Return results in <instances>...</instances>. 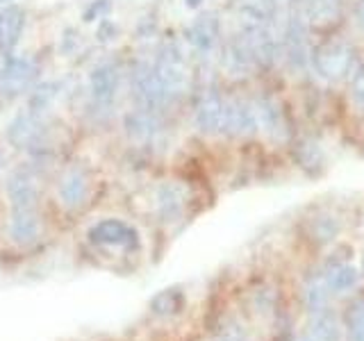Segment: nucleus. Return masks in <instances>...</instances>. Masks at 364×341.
<instances>
[{
    "label": "nucleus",
    "instance_id": "1a4fd4ad",
    "mask_svg": "<svg viewBox=\"0 0 364 341\" xmlns=\"http://www.w3.org/2000/svg\"><path fill=\"white\" fill-rule=\"evenodd\" d=\"M57 196L66 210H77L80 205H85L89 198V178L80 166H71L64 170L57 185Z\"/></svg>",
    "mask_w": 364,
    "mask_h": 341
},
{
    "label": "nucleus",
    "instance_id": "f704fd0d",
    "mask_svg": "<svg viewBox=\"0 0 364 341\" xmlns=\"http://www.w3.org/2000/svg\"><path fill=\"white\" fill-rule=\"evenodd\" d=\"M362 269H364V253H362Z\"/></svg>",
    "mask_w": 364,
    "mask_h": 341
},
{
    "label": "nucleus",
    "instance_id": "aec40b11",
    "mask_svg": "<svg viewBox=\"0 0 364 341\" xmlns=\"http://www.w3.org/2000/svg\"><path fill=\"white\" fill-rule=\"evenodd\" d=\"M312 341H341L339 321L335 312L326 305L323 310L312 314Z\"/></svg>",
    "mask_w": 364,
    "mask_h": 341
},
{
    "label": "nucleus",
    "instance_id": "f03ea898",
    "mask_svg": "<svg viewBox=\"0 0 364 341\" xmlns=\"http://www.w3.org/2000/svg\"><path fill=\"white\" fill-rule=\"evenodd\" d=\"M132 96L136 102V109L148 114H159L168 107V102L173 100L171 94L164 89L162 80L157 77L155 68L151 64H136L132 71Z\"/></svg>",
    "mask_w": 364,
    "mask_h": 341
},
{
    "label": "nucleus",
    "instance_id": "dca6fc26",
    "mask_svg": "<svg viewBox=\"0 0 364 341\" xmlns=\"http://www.w3.org/2000/svg\"><path fill=\"white\" fill-rule=\"evenodd\" d=\"M225 66H228V71H230L232 75H248L255 66H259L253 45H250V41L244 37L242 32H239L237 37L228 43Z\"/></svg>",
    "mask_w": 364,
    "mask_h": 341
},
{
    "label": "nucleus",
    "instance_id": "f257e3e1",
    "mask_svg": "<svg viewBox=\"0 0 364 341\" xmlns=\"http://www.w3.org/2000/svg\"><path fill=\"white\" fill-rule=\"evenodd\" d=\"M310 64L314 73L326 80V82H341V80L350 77V73L358 66V55L353 43L346 39H333L312 53Z\"/></svg>",
    "mask_w": 364,
    "mask_h": 341
},
{
    "label": "nucleus",
    "instance_id": "ddd939ff",
    "mask_svg": "<svg viewBox=\"0 0 364 341\" xmlns=\"http://www.w3.org/2000/svg\"><path fill=\"white\" fill-rule=\"evenodd\" d=\"M219 34H221L219 18H216V14H212V11H205V14H200L191 23L189 41L200 55H210L216 48V43H219Z\"/></svg>",
    "mask_w": 364,
    "mask_h": 341
},
{
    "label": "nucleus",
    "instance_id": "423d86ee",
    "mask_svg": "<svg viewBox=\"0 0 364 341\" xmlns=\"http://www.w3.org/2000/svg\"><path fill=\"white\" fill-rule=\"evenodd\" d=\"M253 105H255V114H257V125L267 132L269 139L278 141V144L287 141L289 125H287V117H284L280 100L276 96L262 94V96H257Z\"/></svg>",
    "mask_w": 364,
    "mask_h": 341
},
{
    "label": "nucleus",
    "instance_id": "393cba45",
    "mask_svg": "<svg viewBox=\"0 0 364 341\" xmlns=\"http://www.w3.org/2000/svg\"><path fill=\"white\" fill-rule=\"evenodd\" d=\"M346 335L348 341H364V298L350 305L346 314Z\"/></svg>",
    "mask_w": 364,
    "mask_h": 341
},
{
    "label": "nucleus",
    "instance_id": "20e7f679",
    "mask_svg": "<svg viewBox=\"0 0 364 341\" xmlns=\"http://www.w3.org/2000/svg\"><path fill=\"white\" fill-rule=\"evenodd\" d=\"M155 73L162 80L164 89L171 94V98H176L182 94L187 87V68H185V57L176 48V45H164L157 55L155 62Z\"/></svg>",
    "mask_w": 364,
    "mask_h": 341
},
{
    "label": "nucleus",
    "instance_id": "7ed1b4c3",
    "mask_svg": "<svg viewBox=\"0 0 364 341\" xmlns=\"http://www.w3.org/2000/svg\"><path fill=\"white\" fill-rule=\"evenodd\" d=\"M282 57L294 71H305L310 66V43H307V21L301 14H291L280 32Z\"/></svg>",
    "mask_w": 364,
    "mask_h": 341
},
{
    "label": "nucleus",
    "instance_id": "f3484780",
    "mask_svg": "<svg viewBox=\"0 0 364 341\" xmlns=\"http://www.w3.org/2000/svg\"><path fill=\"white\" fill-rule=\"evenodd\" d=\"M294 159L305 173L318 175L326 168V153L314 139H303L294 146Z\"/></svg>",
    "mask_w": 364,
    "mask_h": 341
},
{
    "label": "nucleus",
    "instance_id": "412c9836",
    "mask_svg": "<svg viewBox=\"0 0 364 341\" xmlns=\"http://www.w3.org/2000/svg\"><path fill=\"white\" fill-rule=\"evenodd\" d=\"M3 16V28H5V53H11L21 41L23 28H26V11L18 5H9L7 9L0 11Z\"/></svg>",
    "mask_w": 364,
    "mask_h": 341
},
{
    "label": "nucleus",
    "instance_id": "c9c22d12",
    "mask_svg": "<svg viewBox=\"0 0 364 341\" xmlns=\"http://www.w3.org/2000/svg\"><path fill=\"white\" fill-rule=\"evenodd\" d=\"M305 341H312V339H305Z\"/></svg>",
    "mask_w": 364,
    "mask_h": 341
},
{
    "label": "nucleus",
    "instance_id": "5701e85b",
    "mask_svg": "<svg viewBox=\"0 0 364 341\" xmlns=\"http://www.w3.org/2000/svg\"><path fill=\"white\" fill-rule=\"evenodd\" d=\"M125 132H128V136L136 144L148 141L155 134V117L141 109L130 112L128 117H125Z\"/></svg>",
    "mask_w": 364,
    "mask_h": 341
},
{
    "label": "nucleus",
    "instance_id": "cd10ccee",
    "mask_svg": "<svg viewBox=\"0 0 364 341\" xmlns=\"http://www.w3.org/2000/svg\"><path fill=\"white\" fill-rule=\"evenodd\" d=\"M350 98L355 107L364 112V64H358L350 73Z\"/></svg>",
    "mask_w": 364,
    "mask_h": 341
},
{
    "label": "nucleus",
    "instance_id": "7c9ffc66",
    "mask_svg": "<svg viewBox=\"0 0 364 341\" xmlns=\"http://www.w3.org/2000/svg\"><path fill=\"white\" fill-rule=\"evenodd\" d=\"M117 32H119V28L114 26L109 18H102L100 28H98V39L100 41H112L114 37H117Z\"/></svg>",
    "mask_w": 364,
    "mask_h": 341
},
{
    "label": "nucleus",
    "instance_id": "a878e982",
    "mask_svg": "<svg viewBox=\"0 0 364 341\" xmlns=\"http://www.w3.org/2000/svg\"><path fill=\"white\" fill-rule=\"evenodd\" d=\"M57 96V85L53 82V85H41V87H37L32 91V96H30V105H28V112H32V114H39L43 112V109H48V105L53 102V98Z\"/></svg>",
    "mask_w": 364,
    "mask_h": 341
},
{
    "label": "nucleus",
    "instance_id": "9b49d317",
    "mask_svg": "<svg viewBox=\"0 0 364 341\" xmlns=\"http://www.w3.org/2000/svg\"><path fill=\"white\" fill-rule=\"evenodd\" d=\"M34 77V66L23 57H9L5 68L0 71V89L5 96H18L26 91Z\"/></svg>",
    "mask_w": 364,
    "mask_h": 341
},
{
    "label": "nucleus",
    "instance_id": "6ab92c4d",
    "mask_svg": "<svg viewBox=\"0 0 364 341\" xmlns=\"http://www.w3.org/2000/svg\"><path fill=\"white\" fill-rule=\"evenodd\" d=\"M185 310V293L178 287H171L155 293L151 298V312L159 318H168V316H176Z\"/></svg>",
    "mask_w": 364,
    "mask_h": 341
},
{
    "label": "nucleus",
    "instance_id": "c756f323",
    "mask_svg": "<svg viewBox=\"0 0 364 341\" xmlns=\"http://www.w3.org/2000/svg\"><path fill=\"white\" fill-rule=\"evenodd\" d=\"M216 341H248V337L244 335V330L239 325H228L223 328L219 337H216Z\"/></svg>",
    "mask_w": 364,
    "mask_h": 341
},
{
    "label": "nucleus",
    "instance_id": "9d476101",
    "mask_svg": "<svg viewBox=\"0 0 364 341\" xmlns=\"http://www.w3.org/2000/svg\"><path fill=\"white\" fill-rule=\"evenodd\" d=\"M223 112H225V100L216 89L205 91L196 107V128L203 134H219L221 123H223Z\"/></svg>",
    "mask_w": 364,
    "mask_h": 341
},
{
    "label": "nucleus",
    "instance_id": "bb28decb",
    "mask_svg": "<svg viewBox=\"0 0 364 341\" xmlns=\"http://www.w3.org/2000/svg\"><path fill=\"white\" fill-rule=\"evenodd\" d=\"M337 232H339V223H337V219H333V216H328V214L316 216L314 223H312V234H314L316 242H323V244L333 242V239L337 237Z\"/></svg>",
    "mask_w": 364,
    "mask_h": 341
},
{
    "label": "nucleus",
    "instance_id": "4468645a",
    "mask_svg": "<svg viewBox=\"0 0 364 341\" xmlns=\"http://www.w3.org/2000/svg\"><path fill=\"white\" fill-rule=\"evenodd\" d=\"M187 207V196L185 189L176 182H164L162 187L157 189V214L164 223H176L185 216Z\"/></svg>",
    "mask_w": 364,
    "mask_h": 341
},
{
    "label": "nucleus",
    "instance_id": "c85d7f7f",
    "mask_svg": "<svg viewBox=\"0 0 364 341\" xmlns=\"http://www.w3.org/2000/svg\"><path fill=\"white\" fill-rule=\"evenodd\" d=\"M109 11V0H94L87 9H85V14H82V21L85 23H91V21H96V18H102Z\"/></svg>",
    "mask_w": 364,
    "mask_h": 341
},
{
    "label": "nucleus",
    "instance_id": "f8f14e48",
    "mask_svg": "<svg viewBox=\"0 0 364 341\" xmlns=\"http://www.w3.org/2000/svg\"><path fill=\"white\" fill-rule=\"evenodd\" d=\"M91 94H94V100L100 107H107L109 102L117 98L119 91V68L112 62L98 64L94 71H91Z\"/></svg>",
    "mask_w": 364,
    "mask_h": 341
},
{
    "label": "nucleus",
    "instance_id": "0eeeda50",
    "mask_svg": "<svg viewBox=\"0 0 364 341\" xmlns=\"http://www.w3.org/2000/svg\"><path fill=\"white\" fill-rule=\"evenodd\" d=\"M89 239L98 246H114V248H125L134 250L139 248V232L132 225L123 223L119 219H105L91 225Z\"/></svg>",
    "mask_w": 364,
    "mask_h": 341
},
{
    "label": "nucleus",
    "instance_id": "2f4dec72",
    "mask_svg": "<svg viewBox=\"0 0 364 341\" xmlns=\"http://www.w3.org/2000/svg\"><path fill=\"white\" fill-rule=\"evenodd\" d=\"M355 23L360 26V30H364V0H358L355 5Z\"/></svg>",
    "mask_w": 364,
    "mask_h": 341
},
{
    "label": "nucleus",
    "instance_id": "2eb2a0df",
    "mask_svg": "<svg viewBox=\"0 0 364 341\" xmlns=\"http://www.w3.org/2000/svg\"><path fill=\"white\" fill-rule=\"evenodd\" d=\"M9 234L18 246H32L41 234L39 210H11Z\"/></svg>",
    "mask_w": 364,
    "mask_h": 341
},
{
    "label": "nucleus",
    "instance_id": "4be33fe9",
    "mask_svg": "<svg viewBox=\"0 0 364 341\" xmlns=\"http://www.w3.org/2000/svg\"><path fill=\"white\" fill-rule=\"evenodd\" d=\"M299 5V11L305 21H333L339 11V0H294Z\"/></svg>",
    "mask_w": 364,
    "mask_h": 341
},
{
    "label": "nucleus",
    "instance_id": "39448f33",
    "mask_svg": "<svg viewBox=\"0 0 364 341\" xmlns=\"http://www.w3.org/2000/svg\"><path fill=\"white\" fill-rule=\"evenodd\" d=\"M257 114L255 105L244 98H232L225 100V112H223V123L221 132L225 136H253L257 132Z\"/></svg>",
    "mask_w": 364,
    "mask_h": 341
},
{
    "label": "nucleus",
    "instance_id": "a211bd4d",
    "mask_svg": "<svg viewBox=\"0 0 364 341\" xmlns=\"http://www.w3.org/2000/svg\"><path fill=\"white\" fill-rule=\"evenodd\" d=\"M323 282L330 293H344L348 289H353L358 284V271L350 264H344V261H335V264H328L323 271Z\"/></svg>",
    "mask_w": 364,
    "mask_h": 341
},
{
    "label": "nucleus",
    "instance_id": "b1692460",
    "mask_svg": "<svg viewBox=\"0 0 364 341\" xmlns=\"http://www.w3.org/2000/svg\"><path fill=\"white\" fill-rule=\"evenodd\" d=\"M328 287L323 282V276L321 273H312L310 278L305 280L303 284V303L307 307V312H318L323 310V307L328 305Z\"/></svg>",
    "mask_w": 364,
    "mask_h": 341
},
{
    "label": "nucleus",
    "instance_id": "6e6552de",
    "mask_svg": "<svg viewBox=\"0 0 364 341\" xmlns=\"http://www.w3.org/2000/svg\"><path fill=\"white\" fill-rule=\"evenodd\" d=\"M7 196L11 210H39V185L28 168H16L7 178Z\"/></svg>",
    "mask_w": 364,
    "mask_h": 341
},
{
    "label": "nucleus",
    "instance_id": "72a5a7b5",
    "mask_svg": "<svg viewBox=\"0 0 364 341\" xmlns=\"http://www.w3.org/2000/svg\"><path fill=\"white\" fill-rule=\"evenodd\" d=\"M185 3H187V7H191V9H196L200 3H203V0H185Z\"/></svg>",
    "mask_w": 364,
    "mask_h": 341
},
{
    "label": "nucleus",
    "instance_id": "473e14b6",
    "mask_svg": "<svg viewBox=\"0 0 364 341\" xmlns=\"http://www.w3.org/2000/svg\"><path fill=\"white\" fill-rule=\"evenodd\" d=\"M5 50V28H3V16H0V53Z\"/></svg>",
    "mask_w": 364,
    "mask_h": 341
}]
</instances>
